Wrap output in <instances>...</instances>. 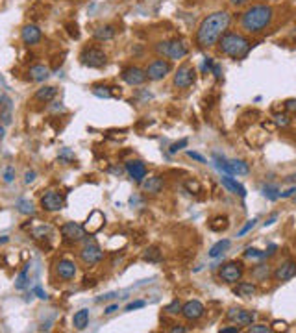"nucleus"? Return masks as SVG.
<instances>
[{"label": "nucleus", "instance_id": "nucleus-58", "mask_svg": "<svg viewBox=\"0 0 296 333\" xmlns=\"http://www.w3.org/2000/svg\"><path fill=\"white\" fill-rule=\"evenodd\" d=\"M232 4H235V6H241V4H246L248 0H230Z\"/></svg>", "mask_w": 296, "mask_h": 333}, {"label": "nucleus", "instance_id": "nucleus-59", "mask_svg": "<svg viewBox=\"0 0 296 333\" xmlns=\"http://www.w3.org/2000/svg\"><path fill=\"white\" fill-rule=\"evenodd\" d=\"M287 182H289V184H295V185H296V174H291V176H289Z\"/></svg>", "mask_w": 296, "mask_h": 333}, {"label": "nucleus", "instance_id": "nucleus-21", "mask_svg": "<svg viewBox=\"0 0 296 333\" xmlns=\"http://www.w3.org/2000/svg\"><path fill=\"white\" fill-rule=\"evenodd\" d=\"M141 189L148 194L161 193V189H163V178H161V176H150V178H145V180L141 182Z\"/></svg>", "mask_w": 296, "mask_h": 333}, {"label": "nucleus", "instance_id": "nucleus-49", "mask_svg": "<svg viewBox=\"0 0 296 333\" xmlns=\"http://www.w3.org/2000/svg\"><path fill=\"white\" fill-rule=\"evenodd\" d=\"M115 311H119V304H111L104 309V315H113Z\"/></svg>", "mask_w": 296, "mask_h": 333}, {"label": "nucleus", "instance_id": "nucleus-4", "mask_svg": "<svg viewBox=\"0 0 296 333\" xmlns=\"http://www.w3.org/2000/svg\"><path fill=\"white\" fill-rule=\"evenodd\" d=\"M156 52L163 58H169V60H183L187 56V48L182 41H163V43L156 44Z\"/></svg>", "mask_w": 296, "mask_h": 333}, {"label": "nucleus", "instance_id": "nucleus-6", "mask_svg": "<svg viewBox=\"0 0 296 333\" xmlns=\"http://www.w3.org/2000/svg\"><path fill=\"white\" fill-rule=\"evenodd\" d=\"M80 62L84 63L85 67H91V69H100L107 62V56L100 48L91 46V48H84V52L80 54Z\"/></svg>", "mask_w": 296, "mask_h": 333}, {"label": "nucleus", "instance_id": "nucleus-29", "mask_svg": "<svg viewBox=\"0 0 296 333\" xmlns=\"http://www.w3.org/2000/svg\"><path fill=\"white\" fill-rule=\"evenodd\" d=\"M143 259L147 263H159L161 261V250H159V246H148L147 250L143 252Z\"/></svg>", "mask_w": 296, "mask_h": 333}, {"label": "nucleus", "instance_id": "nucleus-5", "mask_svg": "<svg viewBox=\"0 0 296 333\" xmlns=\"http://www.w3.org/2000/svg\"><path fill=\"white\" fill-rule=\"evenodd\" d=\"M80 259L87 267H93L104 259V252L93 239H87V241H84V246L80 248Z\"/></svg>", "mask_w": 296, "mask_h": 333}, {"label": "nucleus", "instance_id": "nucleus-56", "mask_svg": "<svg viewBox=\"0 0 296 333\" xmlns=\"http://www.w3.org/2000/svg\"><path fill=\"white\" fill-rule=\"evenodd\" d=\"M213 60L211 58H206V62H204V70H209V69H213Z\"/></svg>", "mask_w": 296, "mask_h": 333}, {"label": "nucleus", "instance_id": "nucleus-32", "mask_svg": "<svg viewBox=\"0 0 296 333\" xmlns=\"http://www.w3.org/2000/svg\"><path fill=\"white\" fill-rule=\"evenodd\" d=\"M263 196H267L270 202H276L279 198V194H281V191H279L276 185H263Z\"/></svg>", "mask_w": 296, "mask_h": 333}, {"label": "nucleus", "instance_id": "nucleus-53", "mask_svg": "<svg viewBox=\"0 0 296 333\" xmlns=\"http://www.w3.org/2000/svg\"><path fill=\"white\" fill-rule=\"evenodd\" d=\"M67 28H69V34L72 35V37H78L80 35L78 26H76V24H67Z\"/></svg>", "mask_w": 296, "mask_h": 333}, {"label": "nucleus", "instance_id": "nucleus-47", "mask_svg": "<svg viewBox=\"0 0 296 333\" xmlns=\"http://www.w3.org/2000/svg\"><path fill=\"white\" fill-rule=\"evenodd\" d=\"M187 156L191 159H194V161H198V163H206V158L204 156H200V154H196V152H192V150H189L187 152Z\"/></svg>", "mask_w": 296, "mask_h": 333}, {"label": "nucleus", "instance_id": "nucleus-28", "mask_svg": "<svg viewBox=\"0 0 296 333\" xmlns=\"http://www.w3.org/2000/svg\"><path fill=\"white\" fill-rule=\"evenodd\" d=\"M115 34H117L115 26L106 24V26H100L95 30V39L96 41H109V39H113L115 37Z\"/></svg>", "mask_w": 296, "mask_h": 333}, {"label": "nucleus", "instance_id": "nucleus-11", "mask_svg": "<svg viewBox=\"0 0 296 333\" xmlns=\"http://www.w3.org/2000/svg\"><path fill=\"white\" fill-rule=\"evenodd\" d=\"M226 318L230 322H233V324H237V326H250V324H254V320L257 318V315H255L254 311L232 307V309L226 313Z\"/></svg>", "mask_w": 296, "mask_h": 333}, {"label": "nucleus", "instance_id": "nucleus-9", "mask_svg": "<svg viewBox=\"0 0 296 333\" xmlns=\"http://www.w3.org/2000/svg\"><path fill=\"white\" fill-rule=\"evenodd\" d=\"M204 313H206V307H204L200 300H189L187 304L182 306V313L180 315L187 322H196V320H200L202 316H204Z\"/></svg>", "mask_w": 296, "mask_h": 333}, {"label": "nucleus", "instance_id": "nucleus-24", "mask_svg": "<svg viewBox=\"0 0 296 333\" xmlns=\"http://www.w3.org/2000/svg\"><path fill=\"white\" fill-rule=\"evenodd\" d=\"M233 292H235L237 296H241V298H252L254 294L257 292V287L254 283H250V281H241V283H237Z\"/></svg>", "mask_w": 296, "mask_h": 333}, {"label": "nucleus", "instance_id": "nucleus-27", "mask_svg": "<svg viewBox=\"0 0 296 333\" xmlns=\"http://www.w3.org/2000/svg\"><path fill=\"white\" fill-rule=\"evenodd\" d=\"M72 326L76 330H85L89 326V309H80L72 316Z\"/></svg>", "mask_w": 296, "mask_h": 333}, {"label": "nucleus", "instance_id": "nucleus-8", "mask_svg": "<svg viewBox=\"0 0 296 333\" xmlns=\"http://www.w3.org/2000/svg\"><path fill=\"white\" fill-rule=\"evenodd\" d=\"M63 206H65V200H63V194L60 191H54V189H48V191H44V194L41 196V208L44 211H60L63 209Z\"/></svg>", "mask_w": 296, "mask_h": 333}, {"label": "nucleus", "instance_id": "nucleus-54", "mask_svg": "<svg viewBox=\"0 0 296 333\" xmlns=\"http://www.w3.org/2000/svg\"><path fill=\"white\" fill-rule=\"evenodd\" d=\"M213 74H215V78H220V76H222V69H220V65H218V63L213 65Z\"/></svg>", "mask_w": 296, "mask_h": 333}, {"label": "nucleus", "instance_id": "nucleus-46", "mask_svg": "<svg viewBox=\"0 0 296 333\" xmlns=\"http://www.w3.org/2000/svg\"><path fill=\"white\" fill-rule=\"evenodd\" d=\"M147 304L143 302V300H135V302H130L128 306H126V311L130 313V311H135V309H141V307H145Z\"/></svg>", "mask_w": 296, "mask_h": 333}, {"label": "nucleus", "instance_id": "nucleus-15", "mask_svg": "<svg viewBox=\"0 0 296 333\" xmlns=\"http://www.w3.org/2000/svg\"><path fill=\"white\" fill-rule=\"evenodd\" d=\"M122 80L131 85V87H135V85H143L145 82H147V70L139 69V67H128V69L122 70Z\"/></svg>", "mask_w": 296, "mask_h": 333}, {"label": "nucleus", "instance_id": "nucleus-33", "mask_svg": "<svg viewBox=\"0 0 296 333\" xmlns=\"http://www.w3.org/2000/svg\"><path fill=\"white\" fill-rule=\"evenodd\" d=\"M252 276L257 278V280H267L270 276V267L269 265H257V267H254Z\"/></svg>", "mask_w": 296, "mask_h": 333}, {"label": "nucleus", "instance_id": "nucleus-18", "mask_svg": "<svg viewBox=\"0 0 296 333\" xmlns=\"http://www.w3.org/2000/svg\"><path fill=\"white\" fill-rule=\"evenodd\" d=\"M126 172H128V176H130L133 182H137V184H141L145 178H147V165L143 163V161H128L126 163Z\"/></svg>", "mask_w": 296, "mask_h": 333}, {"label": "nucleus", "instance_id": "nucleus-52", "mask_svg": "<svg viewBox=\"0 0 296 333\" xmlns=\"http://www.w3.org/2000/svg\"><path fill=\"white\" fill-rule=\"evenodd\" d=\"M220 332L222 333H239L241 332V328H239V326H230V328H222Z\"/></svg>", "mask_w": 296, "mask_h": 333}, {"label": "nucleus", "instance_id": "nucleus-3", "mask_svg": "<svg viewBox=\"0 0 296 333\" xmlns=\"http://www.w3.org/2000/svg\"><path fill=\"white\" fill-rule=\"evenodd\" d=\"M218 46H220V52L233 58V60H243L246 54L250 52V41L243 37L241 34L235 32H224L218 39Z\"/></svg>", "mask_w": 296, "mask_h": 333}, {"label": "nucleus", "instance_id": "nucleus-41", "mask_svg": "<svg viewBox=\"0 0 296 333\" xmlns=\"http://www.w3.org/2000/svg\"><path fill=\"white\" fill-rule=\"evenodd\" d=\"M187 145H189V139H182V141H178V143H172L170 148H169V152H170V154H176V152H180L182 148H185Z\"/></svg>", "mask_w": 296, "mask_h": 333}, {"label": "nucleus", "instance_id": "nucleus-37", "mask_svg": "<svg viewBox=\"0 0 296 333\" xmlns=\"http://www.w3.org/2000/svg\"><path fill=\"white\" fill-rule=\"evenodd\" d=\"M93 95L98 98H113L111 97V87H106V85H95Z\"/></svg>", "mask_w": 296, "mask_h": 333}, {"label": "nucleus", "instance_id": "nucleus-34", "mask_svg": "<svg viewBox=\"0 0 296 333\" xmlns=\"http://www.w3.org/2000/svg\"><path fill=\"white\" fill-rule=\"evenodd\" d=\"M58 159H60V163H63V165H70V163H74V161H76L74 152H72L70 148H61Z\"/></svg>", "mask_w": 296, "mask_h": 333}, {"label": "nucleus", "instance_id": "nucleus-7", "mask_svg": "<svg viewBox=\"0 0 296 333\" xmlns=\"http://www.w3.org/2000/svg\"><path fill=\"white\" fill-rule=\"evenodd\" d=\"M218 276L224 283H237L243 278V265L237 263V261H230V263L220 267Z\"/></svg>", "mask_w": 296, "mask_h": 333}, {"label": "nucleus", "instance_id": "nucleus-22", "mask_svg": "<svg viewBox=\"0 0 296 333\" xmlns=\"http://www.w3.org/2000/svg\"><path fill=\"white\" fill-rule=\"evenodd\" d=\"M220 182H222V185L226 187L230 193L237 194V196H241V198H244V196H246V189H244L243 185L237 182L235 178H232L230 174L222 176V178H220Z\"/></svg>", "mask_w": 296, "mask_h": 333}, {"label": "nucleus", "instance_id": "nucleus-55", "mask_svg": "<svg viewBox=\"0 0 296 333\" xmlns=\"http://www.w3.org/2000/svg\"><path fill=\"white\" fill-rule=\"evenodd\" d=\"M276 219H278V213H274V215H272V217H270L267 222H263V226H265V228H267V226H272V224L276 222Z\"/></svg>", "mask_w": 296, "mask_h": 333}, {"label": "nucleus", "instance_id": "nucleus-61", "mask_svg": "<svg viewBox=\"0 0 296 333\" xmlns=\"http://www.w3.org/2000/svg\"><path fill=\"white\" fill-rule=\"evenodd\" d=\"M4 139V128H2V126H0V141Z\"/></svg>", "mask_w": 296, "mask_h": 333}, {"label": "nucleus", "instance_id": "nucleus-2", "mask_svg": "<svg viewBox=\"0 0 296 333\" xmlns=\"http://www.w3.org/2000/svg\"><path fill=\"white\" fill-rule=\"evenodd\" d=\"M272 19H274L272 8L259 4V6H252L244 11L243 17H241V26L248 34H259L270 26Z\"/></svg>", "mask_w": 296, "mask_h": 333}, {"label": "nucleus", "instance_id": "nucleus-44", "mask_svg": "<svg viewBox=\"0 0 296 333\" xmlns=\"http://www.w3.org/2000/svg\"><path fill=\"white\" fill-rule=\"evenodd\" d=\"M255 222H257V220L255 219H252V220H248V222H246V224H244L243 228L239 229V233H237V235L239 237H243V235H246V233H248V231H250V229L254 228V226H255Z\"/></svg>", "mask_w": 296, "mask_h": 333}, {"label": "nucleus", "instance_id": "nucleus-20", "mask_svg": "<svg viewBox=\"0 0 296 333\" xmlns=\"http://www.w3.org/2000/svg\"><path fill=\"white\" fill-rule=\"evenodd\" d=\"M21 37H22V43L26 46H34L41 41V30L35 26V24H26L21 32Z\"/></svg>", "mask_w": 296, "mask_h": 333}, {"label": "nucleus", "instance_id": "nucleus-26", "mask_svg": "<svg viewBox=\"0 0 296 333\" xmlns=\"http://www.w3.org/2000/svg\"><path fill=\"white\" fill-rule=\"evenodd\" d=\"M0 102H2L0 104V121L4 126H8L11 123V100H9V97H2Z\"/></svg>", "mask_w": 296, "mask_h": 333}, {"label": "nucleus", "instance_id": "nucleus-23", "mask_svg": "<svg viewBox=\"0 0 296 333\" xmlns=\"http://www.w3.org/2000/svg\"><path fill=\"white\" fill-rule=\"evenodd\" d=\"M28 76H30L32 82H44V80L50 76V69L44 67V65H34V67H30V70H28Z\"/></svg>", "mask_w": 296, "mask_h": 333}, {"label": "nucleus", "instance_id": "nucleus-51", "mask_svg": "<svg viewBox=\"0 0 296 333\" xmlns=\"http://www.w3.org/2000/svg\"><path fill=\"white\" fill-rule=\"evenodd\" d=\"M35 180V172L34 170H28L26 174H24V184H32Z\"/></svg>", "mask_w": 296, "mask_h": 333}, {"label": "nucleus", "instance_id": "nucleus-60", "mask_svg": "<svg viewBox=\"0 0 296 333\" xmlns=\"http://www.w3.org/2000/svg\"><path fill=\"white\" fill-rule=\"evenodd\" d=\"M8 241H9V237H8V235L0 237V245H4V243H8Z\"/></svg>", "mask_w": 296, "mask_h": 333}, {"label": "nucleus", "instance_id": "nucleus-30", "mask_svg": "<svg viewBox=\"0 0 296 333\" xmlns=\"http://www.w3.org/2000/svg\"><path fill=\"white\" fill-rule=\"evenodd\" d=\"M230 245H232V243H230L228 239H222V241L215 243V245L211 246V250H209V257H218V255H222L228 248H230Z\"/></svg>", "mask_w": 296, "mask_h": 333}, {"label": "nucleus", "instance_id": "nucleus-48", "mask_svg": "<svg viewBox=\"0 0 296 333\" xmlns=\"http://www.w3.org/2000/svg\"><path fill=\"white\" fill-rule=\"evenodd\" d=\"M285 109L291 111V113H296V100H293V98L287 100V102H285Z\"/></svg>", "mask_w": 296, "mask_h": 333}, {"label": "nucleus", "instance_id": "nucleus-57", "mask_svg": "<svg viewBox=\"0 0 296 333\" xmlns=\"http://www.w3.org/2000/svg\"><path fill=\"white\" fill-rule=\"evenodd\" d=\"M170 332L172 333H185L187 332V328H183V326H176V328H172Z\"/></svg>", "mask_w": 296, "mask_h": 333}, {"label": "nucleus", "instance_id": "nucleus-42", "mask_svg": "<svg viewBox=\"0 0 296 333\" xmlns=\"http://www.w3.org/2000/svg\"><path fill=\"white\" fill-rule=\"evenodd\" d=\"M2 178H4L6 184H11V182L15 180V166H8V168L4 170V176H2Z\"/></svg>", "mask_w": 296, "mask_h": 333}, {"label": "nucleus", "instance_id": "nucleus-1", "mask_svg": "<svg viewBox=\"0 0 296 333\" xmlns=\"http://www.w3.org/2000/svg\"><path fill=\"white\" fill-rule=\"evenodd\" d=\"M232 22L230 11H215L200 22V26L196 30V43L202 48H209L220 39V35L226 32Z\"/></svg>", "mask_w": 296, "mask_h": 333}, {"label": "nucleus", "instance_id": "nucleus-13", "mask_svg": "<svg viewBox=\"0 0 296 333\" xmlns=\"http://www.w3.org/2000/svg\"><path fill=\"white\" fill-rule=\"evenodd\" d=\"M194 80H196L194 69H192L191 65H182L174 74V85L180 89H187L194 83Z\"/></svg>", "mask_w": 296, "mask_h": 333}, {"label": "nucleus", "instance_id": "nucleus-36", "mask_svg": "<svg viewBox=\"0 0 296 333\" xmlns=\"http://www.w3.org/2000/svg\"><path fill=\"white\" fill-rule=\"evenodd\" d=\"M209 228L213 231H224L228 228V219L226 217H217V219H213L209 222Z\"/></svg>", "mask_w": 296, "mask_h": 333}, {"label": "nucleus", "instance_id": "nucleus-40", "mask_svg": "<svg viewBox=\"0 0 296 333\" xmlns=\"http://www.w3.org/2000/svg\"><path fill=\"white\" fill-rule=\"evenodd\" d=\"M248 332L250 333H270L272 328L267 324H250L248 326Z\"/></svg>", "mask_w": 296, "mask_h": 333}, {"label": "nucleus", "instance_id": "nucleus-17", "mask_svg": "<svg viewBox=\"0 0 296 333\" xmlns=\"http://www.w3.org/2000/svg\"><path fill=\"white\" fill-rule=\"evenodd\" d=\"M274 280L276 281H289L293 280L296 276V261L293 259H287V261H283V263L279 265L278 269L274 271Z\"/></svg>", "mask_w": 296, "mask_h": 333}, {"label": "nucleus", "instance_id": "nucleus-16", "mask_svg": "<svg viewBox=\"0 0 296 333\" xmlns=\"http://www.w3.org/2000/svg\"><path fill=\"white\" fill-rule=\"evenodd\" d=\"M56 272H58V276H60L61 280L65 281H70L76 278V274H78V269H76V263L74 261H70L67 257H63L60 259L58 263H56Z\"/></svg>", "mask_w": 296, "mask_h": 333}, {"label": "nucleus", "instance_id": "nucleus-38", "mask_svg": "<svg viewBox=\"0 0 296 333\" xmlns=\"http://www.w3.org/2000/svg\"><path fill=\"white\" fill-rule=\"evenodd\" d=\"M165 313L167 315H172V316L180 315V313H182V302H180V300H172V302L165 307Z\"/></svg>", "mask_w": 296, "mask_h": 333}, {"label": "nucleus", "instance_id": "nucleus-31", "mask_svg": "<svg viewBox=\"0 0 296 333\" xmlns=\"http://www.w3.org/2000/svg\"><path fill=\"white\" fill-rule=\"evenodd\" d=\"M17 211L19 213H22V215H34L35 213V208L34 204L30 200H26V198H21V200H17Z\"/></svg>", "mask_w": 296, "mask_h": 333}, {"label": "nucleus", "instance_id": "nucleus-43", "mask_svg": "<svg viewBox=\"0 0 296 333\" xmlns=\"http://www.w3.org/2000/svg\"><path fill=\"white\" fill-rule=\"evenodd\" d=\"M50 233V228L48 226H39V228L34 229V237L35 239H44V235Z\"/></svg>", "mask_w": 296, "mask_h": 333}, {"label": "nucleus", "instance_id": "nucleus-14", "mask_svg": "<svg viewBox=\"0 0 296 333\" xmlns=\"http://www.w3.org/2000/svg\"><path fill=\"white\" fill-rule=\"evenodd\" d=\"M220 170H224L226 174H237V176H246L250 172V166L243 159H232V161H222L217 163Z\"/></svg>", "mask_w": 296, "mask_h": 333}, {"label": "nucleus", "instance_id": "nucleus-12", "mask_svg": "<svg viewBox=\"0 0 296 333\" xmlns=\"http://www.w3.org/2000/svg\"><path fill=\"white\" fill-rule=\"evenodd\" d=\"M170 63L167 62V60H154V62L148 65L147 69V78L152 80V82H157V80H163L170 72Z\"/></svg>", "mask_w": 296, "mask_h": 333}, {"label": "nucleus", "instance_id": "nucleus-10", "mask_svg": "<svg viewBox=\"0 0 296 333\" xmlns=\"http://www.w3.org/2000/svg\"><path fill=\"white\" fill-rule=\"evenodd\" d=\"M61 235H63V241L69 243V245H74V243H80L84 235H85V229L84 226H80L76 222H65L61 226Z\"/></svg>", "mask_w": 296, "mask_h": 333}, {"label": "nucleus", "instance_id": "nucleus-45", "mask_svg": "<svg viewBox=\"0 0 296 333\" xmlns=\"http://www.w3.org/2000/svg\"><path fill=\"white\" fill-rule=\"evenodd\" d=\"M274 123L278 124V126H281V128H285V126H289L291 121H289L287 115H276V117H274Z\"/></svg>", "mask_w": 296, "mask_h": 333}, {"label": "nucleus", "instance_id": "nucleus-50", "mask_svg": "<svg viewBox=\"0 0 296 333\" xmlns=\"http://www.w3.org/2000/svg\"><path fill=\"white\" fill-rule=\"evenodd\" d=\"M34 292H35V294H37V298H41V300H46V298H48V296H46V292H44V291L41 289L39 285H37V287H35V289H34Z\"/></svg>", "mask_w": 296, "mask_h": 333}, {"label": "nucleus", "instance_id": "nucleus-35", "mask_svg": "<svg viewBox=\"0 0 296 333\" xmlns=\"http://www.w3.org/2000/svg\"><path fill=\"white\" fill-rule=\"evenodd\" d=\"M28 271H30V265H26L22 271H21V274L17 276V280H15V289L17 291H22L24 287H26L28 283Z\"/></svg>", "mask_w": 296, "mask_h": 333}, {"label": "nucleus", "instance_id": "nucleus-25", "mask_svg": "<svg viewBox=\"0 0 296 333\" xmlns=\"http://www.w3.org/2000/svg\"><path fill=\"white\" fill-rule=\"evenodd\" d=\"M56 95H58V89L54 87V85H44V87L35 91V100H39V102H52Z\"/></svg>", "mask_w": 296, "mask_h": 333}, {"label": "nucleus", "instance_id": "nucleus-19", "mask_svg": "<svg viewBox=\"0 0 296 333\" xmlns=\"http://www.w3.org/2000/svg\"><path fill=\"white\" fill-rule=\"evenodd\" d=\"M104 222H106L104 215H102V213H100L98 209H95L87 217V220H85V224H84V229L87 231L89 235H95L96 231H100V229H102Z\"/></svg>", "mask_w": 296, "mask_h": 333}, {"label": "nucleus", "instance_id": "nucleus-39", "mask_svg": "<svg viewBox=\"0 0 296 333\" xmlns=\"http://www.w3.org/2000/svg\"><path fill=\"white\" fill-rule=\"evenodd\" d=\"M244 257H248V259H263V257H267V255H265V252H261V250L248 246L246 252H244Z\"/></svg>", "mask_w": 296, "mask_h": 333}]
</instances>
